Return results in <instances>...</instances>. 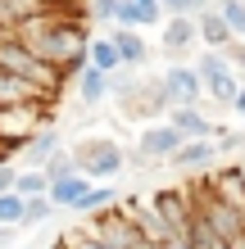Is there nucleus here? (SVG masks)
<instances>
[{
    "instance_id": "nucleus-10",
    "label": "nucleus",
    "mask_w": 245,
    "mask_h": 249,
    "mask_svg": "<svg viewBox=\"0 0 245 249\" xmlns=\"http://www.w3.org/2000/svg\"><path fill=\"white\" fill-rule=\"evenodd\" d=\"M127 209H132L127 217L136 222V231H141L146 240H154V245H168V240H172V231H168V222L159 217V209H154V204H141V199H136V204H127Z\"/></svg>"
},
{
    "instance_id": "nucleus-28",
    "label": "nucleus",
    "mask_w": 245,
    "mask_h": 249,
    "mask_svg": "<svg viewBox=\"0 0 245 249\" xmlns=\"http://www.w3.org/2000/svg\"><path fill=\"white\" fill-rule=\"evenodd\" d=\"M159 5L177 18V14H186V18H200V14L209 9V0H159Z\"/></svg>"
},
{
    "instance_id": "nucleus-24",
    "label": "nucleus",
    "mask_w": 245,
    "mask_h": 249,
    "mask_svg": "<svg viewBox=\"0 0 245 249\" xmlns=\"http://www.w3.org/2000/svg\"><path fill=\"white\" fill-rule=\"evenodd\" d=\"M218 14H223V23L232 27V36H236V41H245V0H223Z\"/></svg>"
},
{
    "instance_id": "nucleus-6",
    "label": "nucleus",
    "mask_w": 245,
    "mask_h": 249,
    "mask_svg": "<svg viewBox=\"0 0 245 249\" xmlns=\"http://www.w3.org/2000/svg\"><path fill=\"white\" fill-rule=\"evenodd\" d=\"M150 204L159 209V217L168 222L172 236H182V240H186V231H191V217H195V204L186 199V190H154Z\"/></svg>"
},
{
    "instance_id": "nucleus-27",
    "label": "nucleus",
    "mask_w": 245,
    "mask_h": 249,
    "mask_svg": "<svg viewBox=\"0 0 245 249\" xmlns=\"http://www.w3.org/2000/svg\"><path fill=\"white\" fill-rule=\"evenodd\" d=\"M55 249H113V245H105V240H95V236H86V231L77 227V231H68V236L55 245Z\"/></svg>"
},
{
    "instance_id": "nucleus-25",
    "label": "nucleus",
    "mask_w": 245,
    "mask_h": 249,
    "mask_svg": "<svg viewBox=\"0 0 245 249\" xmlns=\"http://www.w3.org/2000/svg\"><path fill=\"white\" fill-rule=\"evenodd\" d=\"M0 9H9L14 18H37V14H50V0H0Z\"/></svg>"
},
{
    "instance_id": "nucleus-11",
    "label": "nucleus",
    "mask_w": 245,
    "mask_h": 249,
    "mask_svg": "<svg viewBox=\"0 0 245 249\" xmlns=\"http://www.w3.org/2000/svg\"><path fill=\"white\" fill-rule=\"evenodd\" d=\"M200 41V23L195 18H186V14H177V18H168V27H164V50L177 59V54H186Z\"/></svg>"
},
{
    "instance_id": "nucleus-7",
    "label": "nucleus",
    "mask_w": 245,
    "mask_h": 249,
    "mask_svg": "<svg viewBox=\"0 0 245 249\" xmlns=\"http://www.w3.org/2000/svg\"><path fill=\"white\" fill-rule=\"evenodd\" d=\"M205 186L227 204V209H236V213L245 217V168H223L218 177H209Z\"/></svg>"
},
{
    "instance_id": "nucleus-3",
    "label": "nucleus",
    "mask_w": 245,
    "mask_h": 249,
    "mask_svg": "<svg viewBox=\"0 0 245 249\" xmlns=\"http://www.w3.org/2000/svg\"><path fill=\"white\" fill-rule=\"evenodd\" d=\"M73 163L82 177H118L123 163H127V154H123V145L118 141H109V136H91V141H77V150H73Z\"/></svg>"
},
{
    "instance_id": "nucleus-12",
    "label": "nucleus",
    "mask_w": 245,
    "mask_h": 249,
    "mask_svg": "<svg viewBox=\"0 0 245 249\" xmlns=\"http://www.w3.org/2000/svg\"><path fill=\"white\" fill-rule=\"evenodd\" d=\"M91 186H95L91 177H82V172H68V177H55V181H50L46 195L55 199V209H77V199H82Z\"/></svg>"
},
{
    "instance_id": "nucleus-20",
    "label": "nucleus",
    "mask_w": 245,
    "mask_h": 249,
    "mask_svg": "<svg viewBox=\"0 0 245 249\" xmlns=\"http://www.w3.org/2000/svg\"><path fill=\"white\" fill-rule=\"evenodd\" d=\"M205 95H213L218 105H227V109H232V105H236V95H241V82H236V72H223V77L205 82Z\"/></svg>"
},
{
    "instance_id": "nucleus-16",
    "label": "nucleus",
    "mask_w": 245,
    "mask_h": 249,
    "mask_svg": "<svg viewBox=\"0 0 245 249\" xmlns=\"http://www.w3.org/2000/svg\"><path fill=\"white\" fill-rule=\"evenodd\" d=\"M195 23H200V41H205L209 50H227V46L236 41V36H232V27L223 23V14H218V9H205Z\"/></svg>"
},
{
    "instance_id": "nucleus-26",
    "label": "nucleus",
    "mask_w": 245,
    "mask_h": 249,
    "mask_svg": "<svg viewBox=\"0 0 245 249\" xmlns=\"http://www.w3.org/2000/svg\"><path fill=\"white\" fill-rule=\"evenodd\" d=\"M0 227H23V195H0Z\"/></svg>"
},
{
    "instance_id": "nucleus-22",
    "label": "nucleus",
    "mask_w": 245,
    "mask_h": 249,
    "mask_svg": "<svg viewBox=\"0 0 245 249\" xmlns=\"http://www.w3.org/2000/svg\"><path fill=\"white\" fill-rule=\"evenodd\" d=\"M59 209H55V199L50 195H32V199H23V227H32V222H46V217H55Z\"/></svg>"
},
{
    "instance_id": "nucleus-23",
    "label": "nucleus",
    "mask_w": 245,
    "mask_h": 249,
    "mask_svg": "<svg viewBox=\"0 0 245 249\" xmlns=\"http://www.w3.org/2000/svg\"><path fill=\"white\" fill-rule=\"evenodd\" d=\"M195 72H200L205 82H213V77H223V72H236V68L227 64V54H223V50H205V54H200V64H195Z\"/></svg>"
},
{
    "instance_id": "nucleus-8",
    "label": "nucleus",
    "mask_w": 245,
    "mask_h": 249,
    "mask_svg": "<svg viewBox=\"0 0 245 249\" xmlns=\"http://www.w3.org/2000/svg\"><path fill=\"white\" fill-rule=\"evenodd\" d=\"M32 100H50L46 91H37L32 82L14 77V72L0 68V109H32Z\"/></svg>"
},
{
    "instance_id": "nucleus-32",
    "label": "nucleus",
    "mask_w": 245,
    "mask_h": 249,
    "mask_svg": "<svg viewBox=\"0 0 245 249\" xmlns=\"http://www.w3.org/2000/svg\"><path fill=\"white\" fill-rule=\"evenodd\" d=\"M159 249H191V240H182V236H172L168 245H159Z\"/></svg>"
},
{
    "instance_id": "nucleus-2",
    "label": "nucleus",
    "mask_w": 245,
    "mask_h": 249,
    "mask_svg": "<svg viewBox=\"0 0 245 249\" xmlns=\"http://www.w3.org/2000/svg\"><path fill=\"white\" fill-rule=\"evenodd\" d=\"M0 68L14 72V77H23V82H32L37 91H46V95H55L64 86V72L50 68L46 59H37L19 36H0Z\"/></svg>"
},
{
    "instance_id": "nucleus-19",
    "label": "nucleus",
    "mask_w": 245,
    "mask_h": 249,
    "mask_svg": "<svg viewBox=\"0 0 245 249\" xmlns=\"http://www.w3.org/2000/svg\"><path fill=\"white\" fill-rule=\"evenodd\" d=\"M118 204V195H113V186H91L86 195L77 199V209L73 213H82V217H91V213H105V209H113Z\"/></svg>"
},
{
    "instance_id": "nucleus-35",
    "label": "nucleus",
    "mask_w": 245,
    "mask_h": 249,
    "mask_svg": "<svg viewBox=\"0 0 245 249\" xmlns=\"http://www.w3.org/2000/svg\"><path fill=\"white\" fill-rule=\"evenodd\" d=\"M0 118H5V109H0Z\"/></svg>"
},
{
    "instance_id": "nucleus-1",
    "label": "nucleus",
    "mask_w": 245,
    "mask_h": 249,
    "mask_svg": "<svg viewBox=\"0 0 245 249\" xmlns=\"http://www.w3.org/2000/svg\"><path fill=\"white\" fill-rule=\"evenodd\" d=\"M19 41L37 54V59H46L50 68H59L64 77H68V72L77 77V72L86 68V50H91L86 27L73 23V18H59V14L23 18V23H19Z\"/></svg>"
},
{
    "instance_id": "nucleus-18",
    "label": "nucleus",
    "mask_w": 245,
    "mask_h": 249,
    "mask_svg": "<svg viewBox=\"0 0 245 249\" xmlns=\"http://www.w3.org/2000/svg\"><path fill=\"white\" fill-rule=\"evenodd\" d=\"M86 64L100 68V72H109V77H113V68H123V59H118V50H113V41H109V36H91Z\"/></svg>"
},
{
    "instance_id": "nucleus-34",
    "label": "nucleus",
    "mask_w": 245,
    "mask_h": 249,
    "mask_svg": "<svg viewBox=\"0 0 245 249\" xmlns=\"http://www.w3.org/2000/svg\"><path fill=\"white\" fill-rule=\"evenodd\" d=\"M236 113H241V118H245V86H241V95H236V105H232Z\"/></svg>"
},
{
    "instance_id": "nucleus-17",
    "label": "nucleus",
    "mask_w": 245,
    "mask_h": 249,
    "mask_svg": "<svg viewBox=\"0 0 245 249\" xmlns=\"http://www.w3.org/2000/svg\"><path fill=\"white\" fill-rule=\"evenodd\" d=\"M105 95H109V72H100V68L86 64L77 72V100H82V105H100Z\"/></svg>"
},
{
    "instance_id": "nucleus-15",
    "label": "nucleus",
    "mask_w": 245,
    "mask_h": 249,
    "mask_svg": "<svg viewBox=\"0 0 245 249\" xmlns=\"http://www.w3.org/2000/svg\"><path fill=\"white\" fill-rule=\"evenodd\" d=\"M168 163H177V168H209V163H218V141H186Z\"/></svg>"
},
{
    "instance_id": "nucleus-33",
    "label": "nucleus",
    "mask_w": 245,
    "mask_h": 249,
    "mask_svg": "<svg viewBox=\"0 0 245 249\" xmlns=\"http://www.w3.org/2000/svg\"><path fill=\"white\" fill-rule=\"evenodd\" d=\"M9 240H14V227H0V249H5Z\"/></svg>"
},
{
    "instance_id": "nucleus-14",
    "label": "nucleus",
    "mask_w": 245,
    "mask_h": 249,
    "mask_svg": "<svg viewBox=\"0 0 245 249\" xmlns=\"http://www.w3.org/2000/svg\"><path fill=\"white\" fill-rule=\"evenodd\" d=\"M55 154H59V136H55V127L32 131V136H27V145H23V163H27V168H46Z\"/></svg>"
},
{
    "instance_id": "nucleus-5",
    "label": "nucleus",
    "mask_w": 245,
    "mask_h": 249,
    "mask_svg": "<svg viewBox=\"0 0 245 249\" xmlns=\"http://www.w3.org/2000/svg\"><path fill=\"white\" fill-rule=\"evenodd\" d=\"M186 145V136L172 123H154V127H146L141 131V141H136V159L141 163H154V159H172Z\"/></svg>"
},
{
    "instance_id": "nucleus-29",
    "label": "nucleus",
    "mask_w": 245,
    "mask_h": 249,
    "mask_svg": "<svg viewBox=\"0 0 245 249\" xmlns=\"http://www.w3.org/2000/svg\"><path fill=\"white\" fill-rule=\"evenodd\" d=\"M41 172H46L50 181H55V177H68V172H77V163H73V150H68V154L59 150V154H55V159H50V163L41 168Z\"/></svg>"
},
{
    "instance_id": "nucleus-31",
    "label": "nucleus",
    "mask_w": 245,
    "mask_h": 249,
    "mask_svg": "<svg viewBox=\"0 0 245 249\" xmlns=\"http://www.w3.org/2000/svg\"><path fill=\"white\" fill-rule=\"evenodd\" d=\"M14 181H19V172H14L9 163H0V195H9V190H14Z\"/></svg>"
},
{
    "instance_id": "nucleus-21",
    "label": "nucleus",
    "mask_w": 245,
    "mask_h": 249,
    "mask_svg": "<svg viewBox=\"0 0 245 249\" xmlns=\"http://www.w3.org/2000/svg\"><path fill=\"white\" fill-rule=\"evenodd\" d=\"M50 190V177L41 168H27V172H19V181H14V195H23V199H32V195H46Z\"/></svg>"
},
{
    "instance_id": "nucleus-13",
    "label": "nucleus",
    "mask_w": 245,
    "mask_h": 249,
    "mask_svg": "<svg viewBox=\"0 0 245 249\" xmlns=\"http://www.w3.org/2000/svg\"><path fill=\"white\" fill-rule=\"evenodd\" d=\"M168 123L182 131L186 141H209L213 136V123L205 118V113H200L195 105H182V109H168Z\"/></svg>"
},
{
    "instance_id": "nucleus-30",
    "label": "nucleus",
    "mask_w": 245,
    "mask_h": 249,
    "mask_svg": "<svg viewBox=\"0 0 245 249\" xmlns=\"http://www.w3.org/2000/svg\"><path fill=\"white\" fill-rule=\"evenodd\" d=\"M132 5L146 14V23H159L164 18V5H159V0H132Z\"/></svg>"
},
{
    "instance_id": "nucleus-9",
    "label": "nucleus",
    "mask_w": 245,
    "mask_h": 249,
    "mask_svg": "<svg viewBox=\"0 0 245 249\" xmlns=\"http://www.w3.org/2000/svg\"><path fill=\"white\" fill-rule=\"evenodd\" d=\"M113 50H118V59H123V68H141L150 59V46H146V36L136 32V27H113Z\"/></svg>"
},
{
    "instance_id": "nucleus-4",
    "label": "nucleus",
    "mask_w": 245,
    "mask_h": 249,
    "mask_svg": "<svg viewBox=\"0 0 245 249\" xmlns=\"http://www.w3.org/2000/svg\"><path fill=\"white\" fill-rule=\"evenodd\" d=\"M159 82H164V95H168V109L200 105V95H205V77H200L195 68H186V64H172Z\"/></svg>"
}]
</instances>
